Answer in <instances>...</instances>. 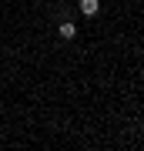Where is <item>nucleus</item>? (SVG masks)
Returning <instances> with one entry per match:
<instances>
[{
	"label": "nucleus",
	"mask_w": 144,
	"mask_h": 151,
	"mask_svg": "<svg viewBox=\"0 0 144 151\" xmlns=\"http://www.w3.org/2000/svg\"><path fill=\"white\" fill-rule=\"evenodd\" d=\"M97 10H101V0H80V14L84 17H94Z\"/></svg>",
	"instance_id": "obj_2"
},
{
	"label": "nucleus",
	"mask_w": 144,
	"mask_h": 151,
	"mask_svg": "<svg viewBox=\"0 0 144 151\" xmlns=\"http://www.w3.org/2000/svg\"><path fill=\"white\" fill-rule=\"evenodd\" d=\"M57 34H60L64 40H74V37H77V24H74V20H64V24L57 27Z\"/></svg>",
	"instance_id": "obj_1"
}]
</instances>
